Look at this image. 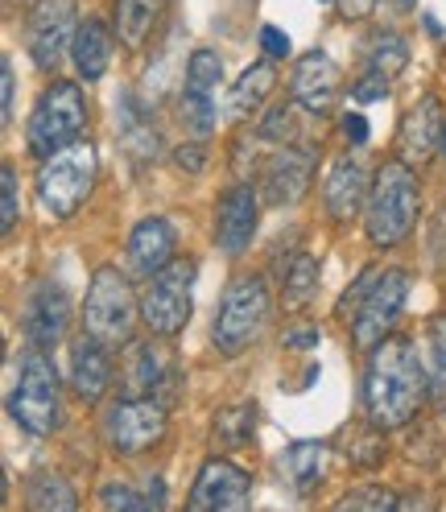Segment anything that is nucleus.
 <instances>
[{"label":"nucleus","instance_id":"f257e3e1","mask_svg":"<svg viewBox=\"0 0 446 512\" xmlns=\"http://www.w3.org/2000/svg\"><path fill=\"white\" fill-rule=\"evenodd\" d=\"M426 368L418 360V343L405 335H389L380 347H372V360L364 372V409L368 422L380 430H401L426 397Z\"/></svg>","mask_w":446,"mask_h":512},{"label":"nucleus","instance_id":"f03ea898","mask_svg":"<svg viewBox=\"0 0 446 512\" xmlns=\"http://www.w3.org/2000/svg\"><path fill=\"white\" fill-rule=\"evenodd\" d=\"M418 211H422V190L409 166L405 162L380 166L368 195V240L376 248H397L401 240H409Z\"/></svg>","mask_w":446,"mask_h":512},{"label":"nucleus","instance_id":"7ed1b4c3","mask_svg":"<svg viewBox=\"0 0 446 512\" xmlns=\"http://www.w3.org/2000/svg\"><path fill=\"white\" fill-rule=\"evenodd\" d=\"M141 314V302L133 298V285L120 269L100 265L91 273L87 302H83V335H91L104 347L133 343V323Z\"/></svg>","mask_w":446,"mask_h":512},{"label":"nucleus","instance_id":"20e7f679","mask_svg":"<svg viewBox=\"0 0 446 512\" xmlns=\"http://www.w3.org/2000/svg\"><path fill=\"white\" fill-rule=\"evenodd\" d=\"M95 174H100V153L91 141H75L67 149H58L54 157H46L38 170V199L54 219L75 215L87 195L95 190Z\"/></svg>","mask_w":446,"mask_h":512},{"label":"nucleus","instance_id":"39448f33","mask_svg":"<svg viewBox=\"0 0 446 512\" xmlns=\"http://www.w3.org/2000/svg\"><path fill=\"white\" fill-rule=\"evenodd\" d=\"M83 128H87V104H83L79 83L54 79L42 91L34 116H29V128H25L29 153H38L42 162H46V157H54L58 149L83 141Z\"/></svg>","mask_w":446,"mask_h":512},{"label":"nucleus","instance_id":"423d86ee","mask_svg":"<svg viewBox=\"0 0 446 512\" xmlns=\"http://www.w3.org/2000/svg\"><path fill=\"white\" fill-rule=\"evenodd\" d=\"M58 409H62V397H58V372L50 364V356L42 347H29L25 356L17 360V384H13V397H9V413L13 422L25 430V434H50L58 426Z\"/></svg>","mask_w":446,"mask_h":512},{"label":"nucleus","instance_id":"0eeeda50","mask_svg":"<svg viewBox=\"0 0 446 512\" xmlns=\"http://www.w3.org/2000/svg\"><path fill=\"white\" fill-rule=\"evenodd\" d=\"M265 323H269V285L261 277H236L215 310L211 339L223 356H240L265 331Z\"/></svg>","mask_w":446,"mask_h":512},{"label":"nucleus","instance_id":"6e6552de","mask_svg":"<svg viewBox=\"0 0 446 512\" xmlns=\"http://www.w3.org/2000/svg\"><path fill=\"white\" fill-rule=\"evenodd\" d=\"M195 277L199 265L195 261H170L162 273H153L145 294H141V318L153 335H178L190 323V310H195Z\"/></svg>","mask_w":446,"mask_h":512},{"label":"nucleus","instance_id":"1a4fd4ad","mask_svg":"<svg viewBox=\"0 0 446 512\" xmlns=\"http://www.w3.org/2000/svg\"><path fill=\"white\" fill-rule=\"evenodd\" d=\"M170 409L153 397H120L104 413V438L120 455H141L166 438Z\"/></svg>","mask_w":446,"mask_h":512},{"label":"nucleus","instance_id":"9d476101","mask_svg":"<svg viewBox=\"0 0 446 512\" xmlns=\"http://www.w3.org/2000/svg\"><path fill=\"white\" fill-rule=\"evenodd\" d=\"M405 298H409V273H401V269L380 273L372 281L368 298L360 302L356 318H352V343L360 351H372V347L385 343L389 331H393V323H397L401 310H405Z\"/></svg>","mask_w":446,"mask_h":512},{"label":"nucleus","instance_id":"9b49d317","mask_svg":"<svg viewBox=\"0 0 446 512\" xmlns=\"http://www.w3.org/2000/svg\"><path fill=\"white\" fill-rule=\"evenodd\" d=\"M252 508V475L228 459H207L195 475V488L182 512H248Z\"/></svg>","mask_w":446,"mask_h":512},{"label":"nucleus","instance_id":"f8f14e48","mask_svg":"<svg viewBox=\"0 0 446 512\" xmlns=\"http://www.w3.org/2000/svg\"><path fill=\"white\" fill-rule=\"evenodd\" d=\"M71 327V298L62 290L58 281H38L34 290H29L25 306H21V331L29 339V347H58L62 335Z\"/></svg>","mask_w":446,"mask_h":512},{"label":"nucleus","instance_id":"ddd939ff","mask_svg":"<svg viewBox=\"0 0 446 512\" xmlns=\"http://www.w3.org/2000/svg\"><path fill=\"white\" fill-rule=\"evenodd\" d=\"M75 0H38L29 13V54L38 67H54L58 54L75 42Z\"/></svg>","mask_w":446,"mask_h":512},{"label":"nucleus","instance_id":"4468645a","mask_svg":"<svg viewBox=\"0 0 446 512\" xmlns=\"http://www.w3.org/2000/svg\"><path fill=\"white\" fill-rule=\"evenodd\" d=\"M257 219H261V195L252 190L248 182H236L228 195L219 199L215 211V244L223 252H244L252 244V232H257Z\"/></svg>","mask_w":446,"mask_h":512},{"label":"nucleus","instance_id":"2eb2a0df","mask_svg":"<svg viewBox=\"0 0 446 512\" xmlns=\"http://www.w3.org/2000/svg\"><path fill=\"white\" fill-rule=\"evenodd\" d=\"M124 380H129V397H153L170 405L174 389H178V368L174 356L157 351L153 343H129V368H124Z\"/></svg>","mask_w":446,"mask_h":512},{"label":"nucleus","instance_id":"dca6fc26","mask_svg":"<svg viewBox=\"0 0 446 512\" xmlns=\"http://www.w3.org/2000/svg\"><path fill=\"white\" fill-rule=\"evenodd\" d=\"M310 178H314V153L285 145L265 162V186L261 190L273 207H290L310 190Z\"/></svg>","mask_w":446,"mask_h":512},{"label":"nucleus","instance_id":"f3484780","mask_svg":"<svg viewBox=\"0 0 446 512\" xmlns=\"http://www.w3.org/2000/svg\"><path fill=\"white\" fill-rule=\"evenodd\" d=\"M339 67L331 62V54L323 50H310L298 58L294 67V79H290V91L294 100L306 108V112H331L335 100H339Z\"/></svg>","mask_w":446,"mask_h":512},{"label":"nucleus","instance_id":"a211bd4d","mask_svg":"<svg viewBox=\"0 0 446 512\" xmlns=\"http://www.w3.org/2000/svg\"><path fill=\"white\" fill-rule=\"evenodd\" d=\"M442 133H446V120H442V104L434 100V95H426L422 104H413L401 120V162L405 166H426L434 149L442 145Z\"/></svg>","mask_w":446,"mask_h":512},{"label":"nucleus","instance_id":"6ab92c4d","mask_svg":"<svg viewBox=\"0 0 446 512\" xmlns=\"http://www.w3.org/2000/svg\"><path fill=\"white\" fill-rule=\"evenodd\" d=\"M368 166L360 157H339L327 174V186H323V203L331 211V219L339 223H352L360 215V207H368Z\"/></svg>","mask_w":446,"mask_h":512},{"label":"nucleus","instance_id":"aec40b11","mask_svg":"<svg viewBox=\"0 0 446 512\" xmlns=\"http://www.w3.org/2000/svg\"><path fill=\"white\" fill-rule=\"evenodd\" d=\"M170 261H174V228H170V219H162V215L141 219L133 228V236H129L133 273L137 277H153V273H162Z\"/></svg>","mask_w":446,"mask_h":512},{"label":"nucleus","instance_id":"412c9836","mask_svg":"<svg viewBox=\"0 0 446 512\" xmlns=\"http://www.w3.org/2000/svg\"><path fill=\"white\" fill-rule=\"evenodd\" d=\"M116 120H120V145H124V153H129L141 170L149 162H157V149H162V141H157V128H153L145 104L133 100V95H120Z\"/></svg>","mask_w":446,"mask_h":512},{"label":"nucleus","instance_id":"4be33fe9","mask_svg":"<svg viewBox=\"0 0 446 512\" xmlns=\"http://www.w3.org/2000/svg\"><path fill=\"white\" fill-rule=\"evenodd\" d=\"M71 384L83 401H100L112 384V360L104 343H95L91 335L75 339V351H71Z\"/></svg>","mask_w":446,"mask_h":512},{"label":"nucleus","instance_id":"5701e85b","mask_svg":"<svg viewBox=\"0 0 446 512\" xmlns=\"http://www.w3.org/2000/svg\"><path fill=\"white\" fill-rule=\"evenodd\" d=\"M71 58H75V71L95 83V79H104L108 71V58H112V38H108V29L104 21H95L87 17L79 29H75V42H71Z\"/></svg>","mask_w":446,"mask_h":512},{"label":"nucleus","instance_id":"b1692460","mask_svg":"<svg viewBox=\"0 0 446 512\" xmlns=\"http://www.w3.org/2000/svg\"><path fill=\"white\" fill-rule=\"evenodd\" d=\"M273 83H277V71H273V62L269 58H261V62H252V67L236 79V87H232V95H228V120H248L252 112H257L265 100H269V91H273Z\"/></svg>","mask_w":446,"mask_h":512},{"label":"nucleus","instance_id":"393cba45","mask_svg":"<svg viewBox=\"0 0 446 512\" xmlns=\"http://www.w3.org/2000/svg\"><path fill=\"white\" fill-rule=\"evenodd\" d=\"M25 508L29 512H75L79 496L62 471H38L25 479Z\"/></svg>","mask_w":446,"mask_h":512},{"label":"nucleus","instance_id":"a878e982","mask_svg":"<svg viewBox=\"0 0 446 512\" xmlns=\"http://www.w3.org/2000/svg\"><path fill=\"white\" fill-rule=\"evenodd\" d=\"M323 459H327L323 442H294L281 455V475L290 479V488L298 496H310L318 488V479H323Z\"/></svg>","mask_w":446,"mask_h":512},{"label":"nucleus","instance_id":"bb28decb","mask_svg":"<svg viewBox=\"0 0 446 512\" xmlns=\"http://www.w3.org/2000/svg\"><path fill=\"white\" fill-rule=\"evenodd\" d=\"M318 298V261L298 252L290 265H281V302L285 310H306Z\"/></svg>","mask_w":446,"mask_h":512},{"label":"nucleus","instance_id":"cd10ccee","mask_svg":"<svg viewBox=\"0 0 446 512\" xmlns=\"http://www.w3.org/2000/svg\"><path fill=\"white\" fill-rule=\"evenodd\" d=\"M162 13V0H116V38L120 46H145V38L153 34V21Z\"/></svg>","mask_w":446,"mask_h":512},{"label":"nucleus","instance_id":"c85d7f7f","mask_svg":"<svg viewBox=\"0 0 446 512\" xmlns=\"http://www.w3.org/2000/svg\"><path fill=\"white\" fill-rule=\"evenodd\" d=\"M364 62H368V71L397 79L409 67V46H405V38L397 34V29H376V34L368 38V46H364Z\"/></svg>","mask_w":446,"mask_h":512},{"label":"nucleus","instance_id":"c756f323","mask_svg":"<svg viewBox=\"0 0 446 512\" xmlns=\"http://www.w3.org/2000/svg\"><path fill=\"white\" fill-rule=\"evenodd\" d=\"M215 100L207 91H195V87H182V95H178V120H182V128L190 133V141H207L211 133H215Z\"/></svg>","mask_w":446,"mask_h":512},{"label":"nucleus","instance_id":"7c9ffc66","mask_svg":"<svg viewBox=\"0 0 446 512\" xmlns=\"http://www.w3.org/2000/svg\"><path fill=\"white\" fill-rule=\"evenodd\" d=\"M252 426H257V413L252 405H228L215 413V442L223 451H236V446L252 442Z\"/></svg>","mask_w":446,"mask_h":512},{"label":"nucleus","instance_id":"2f4dec72","mask_svg":"<svg viewBox=\"0 0 446 512\" xmlns=\"http://www.w3.org/2000/svg\"><path fill=\"white\" fill-rule=\"evenodd\" d=\"M401 500L389 492V488H376V484H364V488H347L331 512H397Z\"/></svg>","mask_w":446,"mask_h":512},{"label":"nucleus","instance_id":"473e14b6","mask_svg":"<svg viewBox=\"0 0 446 512\" xmlns=\"http://www.w3.org/2000/svg\"><path fill=\"white\" fill-rule=\"evenodd\" d=\"M426 376H430L434 405L446 413V314L430 323V368H426Z\"/></svg>","mask_w":446,"mask_h":512},{"label":"nucleus","instance_id":"72a5a7b5","mask_svg":"<svg viewBox=\"0 0 446 512\" xmlns=\"http://www.w3.org/2000/svg\"><path fill=\"white\" fill-rule=\"evenodd\" d=\"M343 446H347V455H352L356 467H380V459H385V434H380V426H372V430L347 426Z\"/></svg>","mask_w":446,"mask_h":512},{"label":"nucleus","instance_id":"f704fd0d","mask_svg":"<svg viewBox=\"0 0 446 512\" xmlns=\"http://www.w3.org/2000/svg\"><path fill=\"white\" fill-rule=\"evenodd\" d=\"M219 83H223V62H219L215 50H195V54L186 58V87L215 95Z\"/></svg>","mask_w":446,"mask_h":512},{"label":"nucleus","instance_id":"c9c22d12","mask_svg":"<svg viewBox=\"0 0 446 512\" xmlns=\"http://www.w3.org/2000/svg\"><path fill=\"white\" fill-rule=\"evenodd\" d=\"M0 186H5V203H0V232H13L21 219V195H17V170L0 166Z\"/></svg>","mask_w":446,"mask_h":512},{"label":"nucleus","instance_id":"e433bc0d","mask_svg":"<svg viewBox=\"0 0 446 512\" xmlns=\"http://www.w3.org/2000/svg\"><path fill=\"white\" fill-rule=\"evenodd\" d=\"M257 137H261V141H273V145H285V141L294 137V112H290V108H273V112L261 120Z\"/></svg>","mask_w":446,"mask_h":512},{"label":"nucleus","instance_id":"4c0bfd02","mask_svg":"<svg viewBox=\"0 0 446 512\" xmlns=\"http://www.w3.org/2000/svg\"><path fill=\"white\" fill-rule=\"evenodd\" d=\"M389 87H393V79H385V75H376V71H364L356 83H352V100H360V104H376V100H389Z\"/></svg>","mask_w":446,"mask_h":512},{"label":"nucleus","instance_id":"58836bf2","mask_svg":"<svg viewBox=\"0 0 446 512\" xmlns=\"http://www.w3.org/2000/svg\"><path fill=\"white\" fill-rule=\"evenodd\" d=\"M174 166H178L182 174H199V170L207 166V141H186V145H178V149H174Z\"/></svg>","mask_w":446,"mask_h":512},{"label":"nucleus","instance_id":"ea45409f","mask_svg":"<svg viewBox=\"0 0 446 512\" xmlns=\"http://www.w3.org/2000/svg\"><path fill=\"white\" fill-rule=\"evenodd\" d=\"M162 508H166V484L162 479H149V488L137 496L133 512H162Z\"/></svg>","mask_w":446,"mask_h":512},{"label":"nucleus","instance_id":"a19ab883","mask_svg":"<svg viewBox=\"0 0 446 512\" xmlns=\"http://www.w3.org/2000/svg\"><path fill=\"white\" fill-rule=\"evenodd\" d=\"M104 504H108L112 512H133L137 492H133L129 484H108V488H104Z\"/></svg>","mask_w":446,"mask_h":512},{"label":"nucleus","instance_id":"79ce46f5","mask_svg":"<svg viewBox=\"0 0 446 512\" xmlns=\"http://www.w3.org/2000/svg\"><path fill=\"white\" fill-rule=\"evenodd\" d=\"M261 46H265L269 58H285V54H290V34H281L277 25H265L261 29Z\"/></svg>","mask_w":446,"mask_h":512},{"label":"nucleus","instance_id":"37998d69","mask_svg":"<svg viewBox=\"0 0 446 512\" xmlns=\"http://www.w3.org/2000/svg\"><path fill=\"white\" fill-rule=\"evenodd\" d=\"M0 95H5V108H0V116H5V124H13V100H17V79H13V67L5 58V67H0Z\"/></svg>","mask_w":446,"mask_h":512},{"label":"nucleus","instance_id":"c03bdc74","mask_svg":"<svg viewBox=\"0 0 446 512\" xmlns=\"http://www.w3.org/2000/svg\"><path fill=\"white\" fill-rule=\"evenodd\" d=\"M318 339H323V331H318V327H294L290 335H285V347L306 351V347H318Z\"/></svg>","mask_w":446,"mask_h":512},{"label":"nucleus","instance_id":"a18cd8bd","mask_svg":"<svg viewBox=\"0 0 446 512\" xmlns=\"http://www.w3.org/2000/svg\"><path fill=\"white\" fill-rule=\"evenodd\" d=\"M343 137L352 141V145H364V141H368V120H364L360 112H356V116L347 112V116H343Z\"/></svg>","mask_w":446,"mask_h":512},{"label":"nucleus","instance_id":"49530a36","mask_svg":"<svg viewBox=\"0 0 446 512\" xmlns=\"http://www.w3.org/2000/svg\"><path fill=\"white\" fill-rule=\"evenodd\" d=\"M339 9H343L347 21H360V17H368L376 9V0H339Z\"/></svg>","mask_w":446,"mask_h":512},{"label":"nucleus","instance_id":"de8ad7c7","mask_svg":"<svg viewBox=\"0 0 446 512\" xmlns=\"http://www.w3.org/2000/svg\"><path fill=\"white\" fill-rule=\"evenodd\" d=\"M397 512H434V500L430 496H422V492H413V496H405L401 500V508Z\"/></svg>","mask_w":446,"mask_h":512},{"label":"nucleus","instance_id":"09e8293b","mask_svg":"<svg viewBox=\"0 0 446 512\" xmlns=\"http://www.w3.org/2000/svg\"><path fill=\"white\" fill-rule=\"evenodd\" d=\"M413 5H418V0H393V9H401V13H409Z\"/></svg>","mask_w":446,"mask_h":512},{"label":"nucleus","instance_id":"8fccbe9b","mask_svg":"<svg viewBox=\"0 0 446 512\" xmlns=\"http://www.w3.org/2000/svg\"><path fill=\"white\" fill-rule=\"evenodd\" d=\"M442 149H446V133H442Z\"/></svg>","mask_w":446,"mask_h":512},{"label":"nucleus","instance_id":"3c124183","mask_svg":"<svg viewBox=\"0 0 446 512\" xmlns=\"http://www.w3.org/2000/svg\"><path fill=\"white\" fill-rule=\"evenodd\" d=\"M323 5H327V0H323Z\"/></svg>","mask_w":446,"mask_h":512}]
</instances>
